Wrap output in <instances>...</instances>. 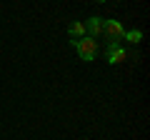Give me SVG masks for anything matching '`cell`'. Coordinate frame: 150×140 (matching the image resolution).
<instances>
[{"instance_id":"8992f818","label":"cell","mask_w":150,"mask_h":140,"mask_svg":"<svg viewBox=\"0 0 150 140\" xmlns=\"http://www.w3.org/2000/svg\"><path fill=\"white\" fill-rule=\"evenodd\" d=\"M120 40H128L130 45H138L140 40H143V30H125Z\"/></svg>"},{"instance_id":"7a4b0ae2","label":"cell","mask_w":150,"mask_h":140,"mask_svg":"<svg viewBox=\"0 0 150 140\" xmlns=\"http://www.w3.org/2000/svg\"><path fill=\"white\" fill-rule=\"evenodd\" d=\"M105 55H108V63L110 65H118V63H123V60H128V50L120 45V40H108Z\"/></svg>"},{"instance_id":"52a82bcc","label":"cell","mask_w":150,"mask_h":140,"mask_svg":"<svg viewBox=\"0 0 150 140\" xmlns=\"http://www.w3.org/2000/svg\"><path fill=\"white\" fill-rule=\"evenodd\" d=\"M98 3H105V0H98Z\"/></svg>"},{"instance_id":"3957f363","label":"cell","mask_w":150,"mask_h":140,"mask_svg":"<svg viewBox=\"0 0 150 140\" xmlns=\"http://www.w3.org/2000/svg\"><path fill=\"white\" fill-rule=\"evenodd\" d=\"M123 33H125V28H123L120 20H105L103 35H105L108 40H120V38H123Z\"/></svg>"},{"instance_id":"5b68a950","label":"cell","mask_w":150,"mask_h":140,"mask_svg":"<svg viewBox=\"0 0 150 140\" xmlns=\"http://www.w3.org/2000/svg\"><path fill=\"white\" fill-rule=\"evenodd\" d=\"M68 35H70V40H80V38H85V23H70L68 25Z\"/></svg>"},{"instance_id":"6da1fadb","label":"cell","mask_w":150,"mask_h":140,"mask_svg":"<svg viewBox=\"0 0 150 140\" xmlns=\"http://www.w3.org/2000/svg\"><path fill=\"white\" fill-rule=\"evenodd\" d=\"M70 45L75 48V53L80 55V60H85V63H90V60H95L98 55V40L95 38H80V40H70Z\"/></svg>"},{"instance_id":"277c9868","label":"cell","mask_w":150,"mask_h":140,"mask_svg":"<svg viewBox=\"0 0 150 140\" xmlns=\"http://www.w3.org/2000/svg\"><path fill=\"white\" fill-rule=\"evenodd\" d=\"M103 28H105V20H103L100 15L88 18V23H85V33H88V38H100V35H103Z\"/></svg>"}]
</instances>
